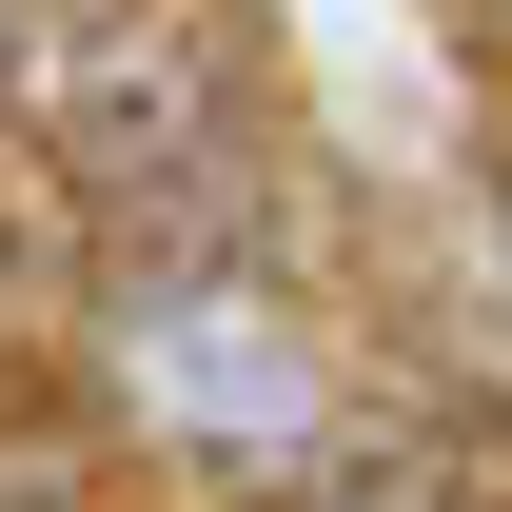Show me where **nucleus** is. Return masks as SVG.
Returning <instances> with one entry per match:
<instances>
[{
    "mask_svg": "<svg viewBox=\"0 0 512 512\" xmlns=\"http://www.w3.org/2000/svg\"><path fill=\"white\" fill-rule=\"evenodd\" d=\"M60 158H79V197H99L119 237H158V256H197V237H217V217L256 197L237 79H217V40H197V20H119V40L79 60V99H60Z\"/></svg>",
    "mask_w": 512,
    "mask_h": 512,
    "instance_id": "f257e3e1",
    "label": "nucleus"
},
{
    "mask_svg": "<svg viewBox=\"0 0 512 512\" xmlns=\"http://www.w3.org/2000/svg\"><path fill=\"white\" fill-rule=\"evenodd\" d=\"M335 512H512V414H473V394H434V414H394L375 473Z\"/></svg>",
    "mask_w": 512,
    "mask_h": 512,
    "instance_id": "f03ea898",
    "label": "nucleus"
}]
</instances>
